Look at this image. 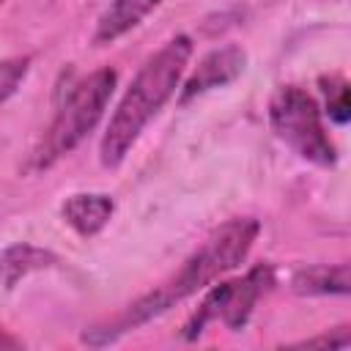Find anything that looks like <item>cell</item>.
<instances>
[{"label":"cell","instance_id":"7a4b0ae2","mask_svg":"<svg viewBox=\"0 0 351 351\" xmlns=\"http://www.w3.org/2000/svg\"><path fill=\"white\" fill-rule=\"evenodd\" d=\"M189 58H192V38L178 33L140 66L123 99L118 101V110L112 112L99 145V159L107 170H115L126 159V154L132 151L148 121L170 101V96L176 93L184 77Z\"/></svg>","mask_w":351,"mask_h":351},{"label":"cell","instance_id":"52a82bcc","mask_svg":"<svg viewBox=\"0 0 351 351\" xmlns=\"http://www.w3.org/2000/svg\"><path fill=\"white\" fill-rule=\"evenodd\" d=\"M115 200L104 192H74L60 206V214L69 228H74L82 239L96 236L112 217Z\"/></svg>","mask_w":351,"mask_h":351},{"label":"cell","instance_id":"4fadbf2b","mask_svg":"<svg viewBox=\"0 0 351 351\" xmlns=\"http://www.w3.org/2000/svg\"><path fill=\"white\" fill-rule=\"evenodd\" d=\"M346 348V346H351V332H348V326H337V329H332V332H324V335H318V337H307V340H299V343H293V348Z\"/></svg>","mask_w":351,"mask_h":351},{"label":"cell","instance_id":"7c38bea8","mask_svg":"<svg viewBox=\"0 0 351 351\" xmlns=\"http://www.w3.org/2000/svg\"><path fill=\"white\" fill-rule=\"evenodd\" d=\"M27 69H30V55L0 60V104L8 101L16 93V88L22 85V80L27 77Z\"/></svg>","mask_w":351,"mask_h":351},{"label":"cell","instance_id":"6da1fadb","mask_svg":"<svg viewBox=\"0 0 351 351\" xmlns=\"http://www.w3.org/2000/svg\"><path fill=\"white\" fill-rule=\"evenodd\" d=\"M261 233L258 219L252 217H236L222 222L217 230H211V236L181 263V269L159 288H154L151 293L140 296L137 302H132L121 315H115L110 324H104L101 329L93 326L88 329L82 337L90 346H107L112 340H118L123 332L137 329L143 324H148L151 318L167 313L173 304L195 296L197 291H203L206 285H211L214 280H219L222 274L233 271L247 252L252 250L255 239Z\"/></svg>","mask_w":351,"mask_h":351},{"label":"cell","instance_id":"5bb4252c","mask_svg":"<svg viewBox=\"0 0 351 351\" xmlns=\"http://www.w3.org/2000/svg\"><path fill=\"white\" fill-rule=\"evenodd\" d=\"M0 348H22V340L8 335L5 329H0Z\"/></svg>","mask_w":351,"mask_h":351},{"label":"cell","instance_id":"5b68a950","mask_svg":"<svg viewBox=\"0 0 351 351\" xmlns=\"http://www.w3.org/2000/svg\"><path fill=\"white\" fill-rule=\"evenodd\" d=\"M271 285H274V271H271L269 263L252 266L241 280H228V282L214 285V288L203 296V302H200V307L192 313V318L184 324V332H181V335H184L186 340H195V337L203 335L206 324H211V321H217V318H219L228 329H233V332L244 329L247 321H250V315H252V310H255V304H258V299H261Z\"/></svg>","mask_w":351,"mask_h":351},{"label":"cell","instance_id":"30bf717a","mask_svg":"<svg viewBox=\"0 0 351 351\" xmlns=\"http://www.w3.org/2000/svg\"><path fill=\"white\" fill-rule=\"evenodd\" d=\"M58 263V255L44 250V247H33V244H11L0 252V285L3 288H14L22 277L49 269Z\"/></svg>","mask_w":351,"mask_h":351},{"label":"cell","instance_id":"277c9868","mask_svg":"<svg viewBox=\"0 0 351 351\" xmlns=\"http://www.w3.org/2000/svg\"><path fill=\"white\" fill-rule=\"evenodd\" d=\"M269 123L271 132L293 148L302 159L332 167L337 162L335 143L329 140L324 123H321V110L310 93H304L296 85H282L269 101Z\"/></svg>","mask_w":351,"mask_h":351},{"label":"cell","instance_id":"ba28073f","mask_svg":"<svg viewBox=\"0 0 351 351\" xmlns=\"http://www.w3.org/2000/svg\"><path fill=\"white\" fill-rule=\"evenodd\" d=\"M162 0H112L99 22H96V33H93V44L104 47L115 38H121L123 33H129L132 27H137Z\"/></svg>","mask_w":351,"mask_h":351},{"label":"cell","instance_id":"8fae6325","mask_svg":"<svg viewBox=\"0 0 351 351\" xmlns=\"http://www.w3.org/2000/svg\"><path fill=\"white\" fill-rule=\"evenodd\" d=\"M321 85H324V93H326V115L337 126H346L351 121L348 82L343 77H321Z\"/></svg>","mask_w":351,"mask_h":351},{"label":"cell","instance_id":"9a60e30c","mask_svg":"<svg viewBox=\"0 0 351 351\" xmlns=\"http://www.w3.org/2000/svg\"><path fill=\"white\" fill-rule=\"evenodd\" d=\"M0 3H3V0H0Z\"/></svg>","mask_w":351,"mask_h":351},{"label":"cell","instance_id":"9c48e42d","mask_svg":"<svg viewBox=\"0 0 351 351\" xmlns=\"http://www.w3.org/2000/svg\"><path fill=\"white\" fill-rule=\"evenodd\" d=\"M291 288L299 296H346L351 291V269L348 263H315L293 271Z\"/></svg>","mask_w":351,"mask_h":351},{"label":"cell","instance_id":"3957f363","mask_svg":"<svg viewBox=\"0 0 351 351\" xmlns=\"http://www.w3.org/2000/svg\"><path fill=\"white\" fill-rule=\"evenodd\" d=\"M115 82H118L115 69L104 66V69L90 71L85 80H80L71 88L66 101L58 107V112H55V118L44 134V143L36 154L38 167L52 165L58 156L77 148L96 129V123L101 121L104 107L115 90Z\"/></svg>","mask_w":351,"mask_h":351},{"label":"cell","instance_id":"8992f818","mask_svg":"<svg viewBox=\"0 0 351 351\" xmlns=\"http://www.w3.org/2000/svg\"><path fill=\"white\" fill-rule=\"evenodd\" d=\"M244 66H247V52L241 47L228 44V47L211 49L197 63V69L186 77L181 96H178V104H189L192 99H197L214 88H225V85L236 82L244 74Z\"/></svg>","mask_w":351,"mask_h":351}]
</instances>
